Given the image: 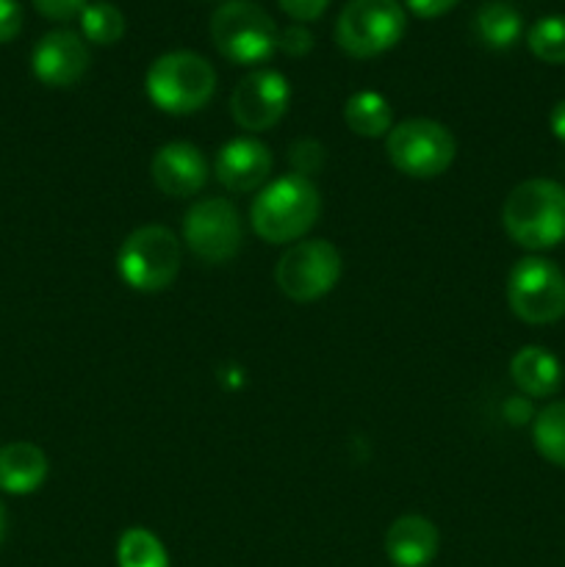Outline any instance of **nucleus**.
Segmentation results:
<instances>
[{
	"label": "nucleus",
	"mask_w": 565,
	"mask_h": 567,
	"mask_svg": "<svg viewBox=\"0 0 565 567\" xmlns=\"http://www.w3.org/2000/svg\"><path fill=\"white\" fill-rule=\"evenodd\" d=\"M502 225L518 247L541 252L565 241V186L548 177H532L507 194Z\"/></svg>",
	"instance_id": "obj_1"
},
{
	"label": "nucleus",
	"mask_w": 565,
	"mask_h": 567,
	"mask_svg": "<svg viewBox=\"0 0 565 567\" xmlns=\"http://www.w3.org/2000/svg\"><path fill=\"white\" fill-rule=\"evenodd\" d=\"M321 214L319 188L302 175H282L264 186L255 197L249 221L269 244H291L316 225Z\"/></svg>",
	"instance_id": "obj_2"
},
{
	"label": "nucleus",
	"mask_w": 565,
	"mask_h": 567,
	"mask_svg": "<svg viewBox=\"0 0 565 567\" xmlns=\"http://www.w3.org/2000/svg\"><path fill=\"white\" fill-rule=\"evenodd\" d=\"M144 89L155 109L172 116H186L210 103L216 92V72L203 55L175 50L153 61L144 78Z\"/></svg>",
	"instance_id": "obj_3"
},
{
	"label": "nucleus",
	"mask_w": 565,
	"mask_h": 567,
	"mask_svg": "<svg viewBox=\"0 0 565 567\" xmlns=\"http://www.w3.org/2000/svg\"><path fill=\"white\" fill-rule=\"evenodd\" d=\"M210 39L227 61L253 66L275 55L280 28L255 0H227L210 17Z\"/></svg>",
	"instance_id": "obj_4"
},
{
	"label": "nucleus",
	"mask_w": 565,
	"mask_h": 567,
	"mask_svg": "<svg viewBox=\"0 0 565 567\" xmlns=\"http://www.w3.org/2000/svg\"><path fill=\"white\" fill-rule=\"evenodd\" d=\"M181 260V241L170 227L144 225L122 241L116 269L133 291L158 293L175 282Z\"/></svg>",
	"instance_id": "obj_5"
},
{
	"label": "nucleus",
	"mask_w": 565,
	"mask_h": 567,
	"mask_svg": "<svg viewBox=\"0 0 565 567\" xmlns=\"http://www.w3.org/2000/svg\"><path fill=\"white\" fill-rule=\"evenodd\" d=\"M386 155L408 177L430 181L443 175L458 155V142L452 131L435 120H404L391 127L386 136Z\"/></svg>",
	"instance_id": "obj_6"
},
{
	"label": "nucleus",
	"mask_w": 565,
	"mask_h": 567,
	"mask_svg": "<svg viewBox=\"0 0 565 567\" xmlns=\"http://www.w3.org/2000/svg\"><path fill=\"white\" fill-rule=\"evenodd\" d=\"M408 17L397 0H349L336 22V42L352 59H371L404 37Z\"/></svg>",
	"instance_id": "obj_7"
},
{
	"label": "nucleus",
	"mask_w": 565,
	"mask_h": 567,
	"mask_svg": "<svg viewBox=\"0 0 565 567\" xmlns=\"http://www.w3.org/2000/svg\"><path fill=\"white\" fill-rule=\"evenodd\" d=\"M510 310L526 324H554L565 316V275L546 258H521L507 277Z\"/></svg>",
	"instance_id": "obj_8"
},
{
	"label": "nucleus",
	"mask_w": 565,
	"mask_h": 567,
	"mask_svg": "<svg viewBox=\"0 0 565 567\" xmlns=\"http://www.w3.org/2000/svg\"><path fill=\"white\" fill-rule=\"evenodd\" d=\"M341 277V255L325 238L297 241L280 255L275 282L294 302H316L336 288Z\"/></svg>",
	"instance_id": "obj_9"
},
{
	"label": "nucleus",
	"mask_w": 565,
	"mask_h": 567,
	"mask_svg": "<svg viewBox=\"0 0 565 567\" xmlns=\"http://www.w3.org/2000/svg\"><path fill=\"white\" fill-rule=\"evenodd\" d=\"M183 241L203 264H227L244 241L242 216L225 197H205L186 210Z\"/></svg>",
	"instance_id": "obj_10"
},
{
	"label": "nucleus",
	"mask_w": 565,
	"mask_h": 567,
	"mask_svg": "<svg viewBox=\"0 0 565 567\" xmlns=\"http://www.w3.org/2000/svg\"><path fill=\"white\" fill-rule=\"evenodd\" d=\"M291 103V86L277 70H255L238 81L230 97V114L238 127L260 133L275 127Z\"/></svg>",
	"instance_id": "obj_11"
},
{
	"label": "nucleus",
	"mask_w": 565,
	"mask_h": 567,
	"mask_svg": "<svg viewBox=\"0 0 565 567\" xmlns=\"http://www.w3.org/2000/svg\"><path fill=\"white\" fill-rule=\"evenodd\" d=\"M31 70L39 83L50 89L75 86L89 70V50L72 31H50L31 53Z\"/></svg>",
	"instance_id": "obj_12"
},
{
	"label": "nucleus",
	"mask_w": 565,
	"mask_h": 567,
	"mask_svg": "<svg viewBox=\"0 0 565 567\" xmlns=\"http://www.w3.org/2000/svg\"><path fill=\"white\" fill-rule=\"evenodd\" d=\"M214 175L233 194L258 192L271 175L269 147L253 136L233 138L216 153Z\"/></svg>",
	"instance_id": "obj_13"
},
{
	"label": "nucleus",
	"mask_w": 565,
	"mask_h": 567,
	"mask_svg": "<svg viewBox=\"0 0 565 567\" xmlns=\"http://www.w3.org/2000/svg\"><path fill=\"white\" fill-rule=\"evenodd\" d=\"M150 175L161 194L175 199L194 197L208 181V164H205L199 147L188 142H170L158 147L150 164Z\"/></svg>",
	"instance_id": "obj_14"
},
{
	"label": "nucleus",
	"mask_w": 565,
	"mask_h": 567,
	"mask_svg": "<svg viewBox=\"0 0 565 567\" xmlns=\"http://www.w3.org/2000/svg\"><path fill=\"white\" fill-rule=\"evenodd\" d=\"M441 537L432 520L421 515H402L386 535V554L397 567H424L435 559Z\"/></svg>",
	"instance_id": "obj_15"
},
{
	"label": "nucleus",
	"mask_w": 565,
	"mask_h": 567,
	"mask_svg": "<svg viewBox=\"0 0 565 567\" xmlns=\"http://www.w3.org/2000/svg\"><path fill=\"white\" fill-rule=\"evenodd\" d=\"M48 480V457L37 443L14 441L0 446V491L28 496Z\"/></svg>",
	"instance_id": "obj_16"
},
{
	"label": "nucleus",
	"mask_w": 565,
	"mask_h": 567,
	"mask_svg": "<svg viewBox=\"0 0 565 567\" xmlns=\"http://www.w3.org/2000/svg\"><path fill=\"white\" fill-rule=\"evenodd\" d=\"M510 377L526 396L548 399L563 385V365L548 349L524 347L510 360Z\"/></svg>",
	"instance_id": "obj_17"
},
{
	"label": "nucleus",
	"mask_w": 565,
	"mask_h": 567,
	"mask_svg": "<svg viewBox=\"0 0 565 567\" xmlns=\"http://www.w3.org/2000/svg\"><path fill=\"white\" fill-rule=\"evenodd\" d=\"M474 31L485 48L510 50L524 33V20L518 9L507 0H487L474 17Z\"/></svg>",
	"instance_id": "obj_18"
},
{
	"label": "nucleus",
	"mask_w": 565,
	"mask_h": 567,
	"mask_svg": "<svg viewBox=\"0 0 565 567\" xmlns=\"http://www.w3.org/2000/svg\"><path fill=\"white\" fill-rule=\"evenodd\" d=\"M343 122L349 125V131L358 133L363 138H380L388 136L393 127V109L380 92H355L352 97L343 103Z\"/></svg>",
	"instance_id": "obj_19"
},
{
	"label": "nucleus",
	"mask_w": 565,
	"mask_h": 567,
	"mask_svg": "<svg viewBox=\"0 0 565 567\" xmlns=\"http://www.w3.org/2000/svg\"><path fill=\"white\" fill-rule=\"evenodd\" d=\"M532 441H535V449L543 460H548L557 468H565V402L546 404L535 415Z\"/></svg>",
	"instance_id": "obj_20"
},
{
	"label": "nucleus",
	"mask_w": 565,
	"mask_h": 567,
	"mask_svg": "<svg viewBox=\"0 0 565 567\" xmlns=\"http://www.w3.org/2000/svg\"><path fill=\"white\" fill-rule=\"evenodd\" d=\"M116 563L120 567H170V557H166V548L161 546L153 532L133 526L120 537Z\"/></svg>",
	"instance_id": "obj_21"
},
{
	"label": "nucleus",
	"mask_w": 565,
	"mask_h": 567,
	"mask_svg": "<svg viewBox=\"0 0 565 567\" xmlns=\"http://www.w3.org/2000/svg\"><path fill=\"white\" fill-rule=\"evenodd\" d=\"M125 14L114 3H89L81 11V31L92 44H116L125 37Z\"/></svg>",
	"instance_id": "obj_22"
},
{
	"label": "nucleus",
	"mask_w": 565,
	"mask_h": 567,
	"mask_svg": "<svg viewBox=\"0 0 565 567\" xmlns=\"http://www.w3.org/2000/svg\"><path fill=\"white\" fill-rule=\"evenodd\" d=\"M526 44L535 59L546 61V64H565V14L537 20L526 31Z\"/></svg>",
	"instance_id": "obj_23"
},
{
	"label": "nucleus",
	"mask_w": 565,
	"mask_h": 567,
	"mask_svg": "<svg viewBox=\"0 0 565 567\" xmlns=\"http://www.w3.org/2000/svg\"><path fill=\"white\" fill-rule=\"evenodd\" d=\"M291 164H294V175H302V177H310L314 172L321 169V164H325V150L319 147L316 142H297L291 147Z\"/></svg>",
	"instance_id": "obj_24"
},
{
	"label": "nucleus",
	"mask_w": 565,
	"mask_h": 567,
	"mask_svg": "<svg viewBox=\"0 0 565 567\" xmlns=\"http://www.w3.org/2000/svg\"><path fill=\"white\" fill-rule=\"evenodd\" d=\"M277 50H282L291 59H299V55H308L314 50V33L305 25H288L280 31V39H277Z\"/></svg>",
	"instance_id": "obj_25"
},
{
	"label": "nucleus",
	"mask_w": 565,
	"mask_h": 567,
	"mask_svg": "<svg viewBox=\"0 0 565 567\" xmlns=\"http://www.w3.org/2000/svg\"><path fill=\"white\" fill-rule=\"evenodd\" d=\"M33 9L42 17L55 22H66L72 17H81V11L86 9L89 0H31Z\"/></svg>",
	"instance_id": "obj_26"
},
{
	"label": "nucleus",
	"mask_w": 565,
	"mask_h": 567,
	"mask_svg": "<svg viewBox=\"0 0 565 567\" xmlns=\"http://www.w3.org/2000/svg\"><path fill=\"white\" fill-rule=\"evenodd\" d=\"M280 9L297 22H314L327 11L330 0H277Z\"/></svg>",
	"instance_id": "obj_27"
},
{
	"label": "nucleus",
	"mask_w": 565,
	"mask_h": 567,
	"mask_svg": "<svg viewBox=\"0 0 565 567\" xmlns=\"http://www.w3.org/2000/svg\"><path fill=\"white\" fill-rule=\"evenodd\" d=\"M22 28V9L17 0H0V44L11 42Z\"/></svg>",
	"instance_id": "obj_28"
},
{
	"label": "nucleus",
	"mask_w": 565,
	"mask_h": 567,
	"mask_svg": "<svg viewBox=\"0 0 565 567\" xmlns=\"http://www.w3.org/2000/svg\"><path fill=\"white\" fill-rule=\"evenodd\" d=\"M404 3H408V9L413 11L415 17L432 20V17H441L446 14V11H452L460 0H404Z\"/></svg>",
	"instance_id": "obj_29"
},
{
	"label": "nucleus",
	"mask_w": 565,
	"mask_h": 567,
	"mask_svg": "<svg viewBox=\"0 0 565 567\" xmlns=\"http://www.w3.org/2000/svg\"><path fill=\"white\" fill-rule=\"evenodd\" d=\"M548 125H552V133L565 142V100H559L557 105L552 109V116H548Z\"/></svg>",
	"instance_id": "obj_30"
},
{
	"label": "nucleus",
	"mask_w": 565,
	"mask_h": 567,
	"mask_svg": "<svg viewBox=\"0 0 565 567\" xmlns=\"http://www.w3.org/2000/svg\"><path fill=\"white\" fill-rule=\"evenodd\" d=\"M3 535H6V509L3 504H0V543H3Z\"/></svg>",
	"instance_id": "obj_31"
}]
</instances>
